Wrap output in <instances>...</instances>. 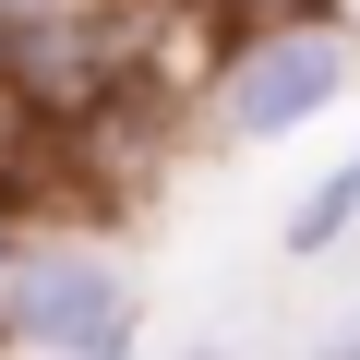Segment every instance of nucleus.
<instances>
[{"instance_id": "nucleus-5", "label": "nucleus", "mask_w": 360, "mask_h": 360, "mask_svg": "<svg viewBox=\"0 0 360 360\" xmlns=\"http://www.w3.org/2000/svg\"><path fill=\"white\" fill-rule=\"evenodd\" d=\"M300 360H360V312H336V324H324V336H312Z\"/></svg>"}, {"instance_id": "nucleus-3", "label": "nucleus", "mask_w": 360, "mask_h": 360, "mask_svg": "<svg viewBox=\"0 0 360 360\" xmlns=\"http://www.w3.org/2000/svg\"><path fill=\"white\" fill-rule=\"evenodd\" d=\"M276 240H288V264H324V252H348V240H360V144H348L312 193L288 205V229H276Z\"/></svg>"}, {"instance_id": "nucleus-1", "label": "nucleus", "mask_w": 360, "mask_h": 360, "mask_svg": "<svg viewBox=\"0 0 360 360\" xmlns=\"http://www.w3.org/2000/svg\"><path fill=\"white\" fill-rule=\"evenodd\" d=\"M348 84H360V49H348L336 13L240 25L229 60H217V84H205V132H217V144H288V132H312Z\"/></svg>"}, {"instance_id": "nucleus-6", "label": "nucleus", "mask_w": 360, "mask_h": 360, "mask_svg": "<svg viewBox=\"0 0 360 360\" xmlns=\"http://www.w3.org/2000/svg\"><path fill=\"white\" fill-rule=\"evenodd\" d=\"M144 348V324H120V336H84V348H60V360H132Z\"/></svg>"}, {"instance_id": "nucleus-2", "label": "nucleus", "mask_w": 360, "mask_h": 360, "mask_svg": "<svg viewBox=\"0 0 360 360\" xmlns=\"http://www.w3.org/2000/svg\"><path fill=\"white\" fill-rule=\"evenodd\" d=\"M120 324H144V288H132V264H120L108 240H84V229L25 240L13 276H0V348H13V360H60V348L120 336Z\"/></svg>"}, {"instance_id": "nucleus-9", "label": "nucleus", "mask_w": 360, "mask_h": 360, "mask_svg": "<svg viewBox=\"0 0 360 360\" xmlns=\"http://www.w3.org/2000/svg\"><path fill=\"white\" fill-rule=\"evenodd\" d=\"M193 360H240V348H217V336H205V348H193Z\"/></svg>"}, {"instance_id": "nucleus-7", "label": "nucleus", "mask_w": 360, "mask_h": 360, "mask_svg": "<svg viewBox=\"0 0 360 360\" xmlns=\"http://www.w3.org/2000/svg\"><path fill=\"white\" fill-rule=\"evenodd\" d=\"M13 252H25V229H13V205H0V276H13Z\"/></svg>"}, {"instance_id": "nucleus-8", "label": "nucleus", "mask_w": 360, "mask_h": 360, "mask_svg": "<svg viewBox=\"0 0 360 360\" xmlns=\"http://www.w3.org/2000/svg\"><path fill=\"white\" fill-rule=\"evenodd\" d=\"M324 13H336V25H348V49H360V0H324Z\"/></svg>"}, {"instance_id": "nucleus-4", "label": "nucleus", "mask_w": 360, "mask_h": 360, "mask_svg": "<svg viewBox=\"0 0 360 360\" xmlns=\"http://www.w3.org/2000/svg\"><path fill=\"white\" fill-rule=\"evenodd\" d=\"M60 13H108V0H0V25H60Z\"/></svg>"}]
</instances>
